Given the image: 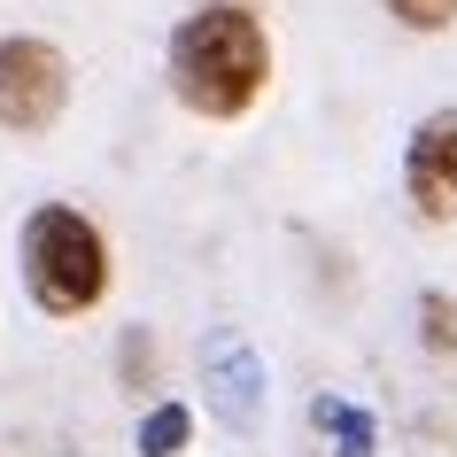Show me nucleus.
I'll return each mask as SVG.
<instances>
[{
	"label": "nucleus",
	"mask_w": 457,
	"mask_h": 457,
	"mask_svg": "<svg viewBox=\"0 0 457 457\" xmlns=\"http://www.w3.org/2000/svg\"><path fill=\"white\" fill-rule=\"evenodd\" d=\"M264 86H271V31L256 8L210 0V8L179 16V31H170V94H179V109L233 124L264 101Z\"/></svg>",
	"instance_id": "obj_1"
},
{
	"label": "nucleus",
	"mask_w": 457,
	"mask_h": 457,
	"mask_svg": "<svg viewBox=\"0 0 457 457\" xmlns=\"http://www.w3.org/2000/svg\"><path fill=\"white\" fill-rule=\"evenodd\" d=\"M202 387H210V411L225 419L233 434H248L264 419V364L241 334H210L202 341Z\"/></svg>",
	"instance_id": "obj_5"
},
{
	"label": "nucleus",
	"mask_w": 457,
	"mask_h": 457,
	"mask_svg": "<svg viewBox=\"0 0 457 457\" xmlns=\"http://www.w3.org/2000/svg\"><path fill=\"white\" fill-rule=\"evenodd\" d=\"M24 295L39 303L47 318H86L109 295V241H101V225L71 202H39L24 217Z\"/></svg>",
	"instance_id": "obj_2"
},
{
	"label": "nucleus",
	"mask_w": 457,
	"mask_h": 457,
	"mask_svg": "<svg viewBox=\"0 0 457 457\" xmlns=\"http://www.w3.org/2000/svg\"><path fill=\"white\" fill-rule=\"evenodd\" d=\"M62 109H71V54L31 31L0 39V132L39 140L62 124Z\"/></svg>",
	"instance_id": "obj_3"
},
{
	"label": "nucleus",
	"mask_w": 457,
	"mask_h": 457,
	"mask_svg": "<svg viewBox=\"0 0 457 457\" xmlns=\"http://www.w3.org/2000/svg\"><path fill=\"white\" fill-rule=\"evenodd\" d=\"M194 442V411L187 403H155L140 419V457H179Z\"/></svg>",
	"instance_id": "obj_7"
},
{
	"label": "nucleus",
	"mask_w": 457,
	"mask_h": 457,
	"mask_svg": "<svg viewBox=\"0 0 457 457\" xmlns=\"http://www.w3.org/2000/svg\"><path fill=\"white\" fill-rule=\"evenodd\" d=\"M403 194L427 225H457V109L411 124L403 140Z\"/></svg>",
	"instance_id": "obj_4"
},
{
	"label": "nucleus",
	"mask_w": 457,
	"mask_h": 457,
	"mask_svg": "<svg viewBox=\"0 0 457 457\" xmlns=\"http://www.w3.org/2000/svg\"><path fill=\"white\" fill-rule=\"evenodd\" d=\"M419 318H427V349H434V357H450V349H457V303H450V295H419Z\"/></svg>",
	"instance_id": "obj_9"
},
{
	"label": "nucleus",
	"mask_w": 457,
	"mask_h": 457,
	"mask_svg": "<svg viewBox=\"0 0 457 457\" xmlns=\"http://www.w3.org/2000/svg\"><path fill=\"white\" fill-rule=\"evenodd\" d=\"M311 419H318L326 434H334V457H372V442H380V434H372V411L341 403V395H318V403H311Z\"/></svg>",
	"instance_id": "obj_6"
},
{
	"label": "nucleus",
	"mask_w": 457,
	"mask_h": 457,
	"mask_svg": "<svg viewBox=\"0 0 457 457\" xmlns=\"http://www.w3.org/2000/svg\"><path fill=\"white\" fill-rule=\"evenodd\" d=\"M380 8H387V16H395L403 31H427V39L457 24V0H380Z\"/></svg>",
	"instance_id": "obj_8"
}]
</instances>
